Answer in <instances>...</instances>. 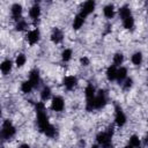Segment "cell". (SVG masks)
I'll return each instance as SVG.
<instances>
[{"label":"cell","mask_w":148,"mask_h":148,"mask_svg":"<svg viewBox=\"0 0 148 148\" xmlns=\"http://www.w3.org/2000/svg\"><path fill=\"white\" fill-rule=\"evenodd\" d=\"M16 148H31V147H30L29 143H20Z\"/></svg>","instance_id":"obj_33"},{"label":"cell","mask_w":148,"mask_h":148,"mask_svg":"<svg viewBox=\"0 0 148 148\" xmlns=\"http://www.w3.org/2000/svg\"><path fill=\"white\" fill-rule=\"evenodd\" d=\"M116 15V7L113 3H108L103 7V16L106 20H111Z\"/></svg>","instance_id":"obj_15"},{"label":"cell","mask_w":148,"mask_h":148,"mask_svg":"<svg viewBox=\"0 0 148 148\" xmlns=\"http://www.w3.org/2000/svg\"><path fill=\"white\" fill-rule=\"evenodd\" d=\"M27 80L31 83V86L34 87V89H35V88H37V87L40 84V81H42L39 71H38L37 68L31 69V71L29 72V76H28V79H27Z\"/></svg>","instance_id":"obj_11"},{"label":"cell","mask_w":148,"mask_h":148,"mask_svg":"<svg viewBox=\"0 0 148 148\" xmlns=\"http://www.w3.org/2000/svg\"><path fill=\"white\" fill-rule=\"evenodd\" d=\"M142 61H143V54H142V52L136 51V52H134V53L131 56V62H132L134 66H136V67L141 66Z\"/></svg>","instance_id":"obj_22"},{"label":"cell","mask_w":148,"mask_h":148,"mask_svg":"<svg viewBox=\"0 0 148 148\" xmlns=\"http://www.w3.org/2000/svg\"><path fill=\"white\" fill-rule=\"evenodd\" d=\"M43 134H44L46 138H50V139L56 138V135H57V128H56V126L52 125V124H50V125L44 130Z\"/></svg>","instance_id":"obj_30"},{"label":"cell","mask_w":148,"mask_h":148,"mask_svg":"<svg viewBox=\"0 0 148 148\" xmlns=\"http://www.w3.org/2000/svg\"><path fill=\"white\" fill-rule=\"evenodd\" d=\"M16 134V126L13 124L12 120L5 119L3 123L1 124L0 128V140L1 141H9L13 139Z\"/></svg>","instance_id":"obj_2"},{"label":"cell","mask_w":148,"mask_h":148,"mask_svg":"<svg viewBox=\"0 0 148 148\" xmlns=\"http://www.w3.org/2000/svg\"><path fill=\"white\" fill-rule=\"evenodd\" d=\"M13 66H14V62L10 59H5L0 62V72L2 73V75H8L12 72Z\"/></svg>","instance_id":"obj_14"},{"label":"cell","mask_w":148,"mask_h":148,"mask_svg":"<svg viewBox=\"0 0 148 148\" xmlns=\"http://www.w3.org/2000/svg\"><path fill=\"white\" fill-rule=\"evenodd\" d=\"M22 13H23V6L21 3L15 2L10 6V15L15 22L22 18Z\"/></svg>","instance_id":"obj_12"},{"label":"cell","mask_w":148,"mask_h":148,"mask_svg":"<svg viewBox=\"0 0 148 148\" xmlns=\"http://www.w3.org/2000/svg\"><path fill=\"white\" fill-rule=\"evenodd\" d=\"M79 62H80L81 66H83V67H88V66L90 65V58L87 57V56H82V57L80 58Z\"/></svg>","instance_id":"obj_32"},{"label":"cell","mask_w":148,"mask_h":148,"mask_svg":"<svg viewBox=\"0 0 148 148\" xmlns=\"http://www.w3.org/2000/svg\"><path fill=\"white\" fill-rule=\"evenodd\" d=\"M60 57H61V61H62V62H69V61L72 60V58H73V50L69 49V47L64 49V50L61 51Z\"/></svg>","instance_id":"obj_26"},{"label":"cell","mask_w":148,"mask_h":148,"mask_svg":"<svg viewBox=\"0 0 148 148\" xmlns=\"http://www.w3.org/2000/svg\"><path fill=\"white\" fill-rule=\"evenodd\" d=\"M36 124L37 127L39 130V132H44V130L51 124L50 123V118L46 113V111H42V112H36Z\"/></svg>","instance_id":"obj_5"},{"label":"cell","mask_w":148,"mask_h":148,"mask_svg":"<svg viewBox=\"0 0 148 148\" xmlns=\"http://www.w3.org/2000/svg\"><path fill=\"white\" fill-rule=\"evenodd\" d=\"M118 15H119V17H120L121 20L132 16V9H131V7L127 6V5L120 6L119 9H118Z\"/></svg>","instance_id":"obj_21"},{"label":"cell","mask_w":148,"mask_h":148,"mask_svg":"<svg viewBox=\"0 0 148 148\" xmlns=\"http://www.w3.org/2000/svg\"><path fill=\"white\" fill-rule=\"evenodd\" d=\"M96 91H97L96 87H95L92 83H88V84L84 87V90H83V92H84V97H86V101L92 99V98L95 97V95H96Z\"/></svg>","instance_id":"obj_16"},{"label":"cell","mask_w":148,"mask_h":148,"mask_svg":"<svg viewBox=\"0 0 148 148\" xmlns=\"http://www.w3.org/2000/svg\"><path fill=\"white\" fill-rule=\"evenodd\" d=\"M39 97H40L42 102H44V103L47 102L49 99L52 98V89L49 86H44L39 91Z\"/></svg>","instance_id":"obj_17"},{"label":"cell","mask_w":148,"mask_h":148,"mask_svg":"<svg viewBox=\"0 0 148 148\" xmlns=\"http://www.w3.org/2000/svg\"><path fill=\"white\" fill-rule=\"evenodd\" d=\"M127 74H128V69L124 66H120L117 68V75H116V81L121 84L124 82V80L127 77Z\"/></svg>","instance_id":"obj_19"},{"label":"cell","mask_w":148,"mask_h":148,"mask_svg":"<svg viewBox=\"0 0 148 148\" xmlns=\"http://www.w3.org/2000/svg\"><path fill=\"white\" fill-rule=\"evenodd\" d=\"M64 37H65L64 31H62L60 28H57V27L53 28L52 31H51V34H50V40H51L53 44H56V45L61 44L62 40H64Z\"/></svg>","instance_id":"obj_10"},{"label":"cell","mask_w":148,"mask_h":148,"mask_svg":"<svg viewBox=\"0 0 148 148\" xmlns=\"http://www.w3.org/2000/svg\"><path fill=\"white\" fill-rule=\"evenodd\" d=\"M20 90L22 94L24 95H29L32 90H34V87L31 86V83L28 81V80H24L21 82V86H20Z\"/></svg>","instance_id":"obj_27"},{"label":"cell","mask_w":148,"mask_h":148,"mask_svg":"<svg viewBox=\"0 0 148 148\" xmlns=\"http://www.w3.org/2000/svg\"><path fill=\"white\" fill-rule=\"evenodd\" d=\"M124 148H133V147H132V146H130V145H126Z\"/></svg>","instance_id":"obj_35"},{"label":"cell","mask_w":148,"mask_h":148,"mask_svg":"<svg viewBox=\"0 0 148 148\" xmlns=\"http://www.w3.org/2000/svg\"><path fill=\"white\" fill-rule=\"evenodd\" d=\"M40 39V31L38 28H34V29H30L27 31L25 34V40L27 43L30 45V46H34L36 45Z\"/></svg>","instance_id":"obj_7"},{"label":"cell","mask_w":148,"mask_h":148,"mask_svg":"<svg viewBox=\"0 0 148 148\" xmlns=\"http://www.w3.org/2000/svg\"><path fill=\"white\" fill-rule=\"evenodd\" d=\"M117 68L116 66L113 65H110L108 66L106 71H105V77L109 82H112V81H116V75H117Z\"/></svg>","instance_id":"obj_20"},{"label":"cell","mask_w":148,"mask_h":148,"mask_svg":"<svg viewBox=\"0 0 148 148\" xmlns=\"http://www.w3.org/2000/svg\"><path fill=\"white\" fill-rule=\"evenodd\" d=\"M27 56L24 53H18L16 57H15V60H14V65L17 67V68H22L24 67V65L27 64Z\"/></svg>","instance_id":"obj_25"},{"label":"cell","mask_w":148,"mask_h":148,"mask_svg":"<svg viewBox=\"0 0 148 148\" xmlns=\"http://www.w3.org/2000/svg\"><path fill=\"white\" fill-rule=\"evenodd\" d=\"M133 83H134L133 79L127 76V77L124 80V82L121 83V86H123V89H124V90H126V91H127V90H130V89L133 87Z\"/></svg>","instance_id":"obj_31"},{"label":"cell","mask_w":148,"mask_h":148,"mask_svg":"<svg viewBox=\"0 0 148 148\" xmlns=\"http://www.w3.org/2000/svg\"><path fill=\"white\" fill-rule=\"evenodd\" d=\"M90 148H99V147H98V146H97L96 143H94V145H92V146H91Z\"/></svg>","instance_id":"obj_34"},{"label":"cell","mask_w":148,"mask_h":148,"mask_svg":"<svg viewBox=\"0 0 148 148\" xmlns=\"http://www.w3.org/2000/svg\"><path fill=\"white\" fill-rule=\"evenodd\" d=\"M128 145L132 146L133 148H139L141 145H142V140L139 135L136 134H132L130 138H128Z\"/></svg>","instance_id":"obj_28"},{"label":"cell","mask_w":148,"mask_h":148,"mask_svg":"<svg viewBox=\"0 0 148 148\" xmlns=\"http://www.w3.org/2000/svg\"><path fill=\"white\" fill-rule=\"evenodd\" d=\"M50 109L53 111V112H62L65 110V99L62 96H59V95H56V96H52L51 98V102H50Z\"/></svg>","instance_id":"obj_6"},{"label":"cell","mask_w":148,"mask_h":148,"mask_svg":"<svg viewBox=\"0 0 148 148\" xmlns=\"http://www.w3.org/2000/svg\"><path fill=\"white\" fill-rule=\"evenodd\" d=\"M139 148H145V147H143V146H140V147H139Z\"/></svg>","instance_id":"obj_37"},{"label":"cell","mask_w":148,"mask_h":148,"mask_svg":"<svg viewBox=\"0 0 148 148\" xmlns=\"http://www.w3.org/2000/svg\"><path fill=\"white\" fill-rule=\"evenodd\" d=\"M108 103V97L104 90L99 89L96 91V95L94 97V110H102L105 108Z\"/></svg>","instance_id":"obj_3"},{"label":"cell","mask_w":148,"mask_h":148,"mask_svg":"<svg viewBox=\"0 0 148 148\" xmlns=\"http://www.w3.org/2000/svg\"><path fill=\"white\" fill-rule=\"evenodd\" d=\"M28 28H29V23H28V21H27L25 18H23V17H22L21 20H18V21L15 22V30L18 31V32L25 31V30H28Z\"/></svg>","instance_id":"obj_24"},{"label":"cell","mask_w":148,"mask_h":148,"mask_svg":"<svg viewBox=\"0 0 148 148\" xmlns=\"http://www.w3.org/2000/svg\"><path fill=\"white\" fill-rule=\"evenodd\" d=\"M127 123V117L123 110V108L118 104L114 105V125L117 127H124Z\"/></svg>","instance_id":"obj_4"},{"label":"cell","mask_w":148,"mask_h":148,"mask_svg":"<svg viewBox=\"0 0 148 148\" xmlns=\"http://www.w3.org/2000/svg\"><path fill=\"white\" fill-rule=\"evenodd\" d=\"M95 8H96V2L92 1V0H88V1H84L80 8V12L79 14L82 15L84 18L87 16H89L90 14H92L95 12Z\"/></svg>","instance_id":"obj_8"},{"label":"cell","mask_w":148,"mask_h":148,"mask_svg":"<svg viewBox=\"0 0 148 148\" xmlns=\"http://www.w3.org/2000/svg\"><path fill=\"white\" fill-rule=\"evenodd\" d=\"M123 22V28L126 29V30H132L135 25V20L133 16H130V17H126L124 20H121Z\"/></svg>","instance_id":"obj_29"},{"label":"cell","mask_w":148,"mask_h":148,"mask_svg":"<svg viewBox=\"0 0 148 148\" xmlns=\"http://www.w3.org/2000/svg\"><path fill=\"white\" fill-rule=\"evenodd\" d=\"M114 130L113 126H110L106 131H101L96 134V145L99 148H112V139H113Z\"/></svg>","instance_id":"obj_1"},{"label":"cell","mask_w":148,"mask_h":148,"mask_svg":"<svg viewBox=\"0 0 148 148\" xmlns=\"http://www.w3.org/2000/svg\"><path fill=\"white\" fill-rule=\"evenodd\" d=\"M77 83H79V80H77V77L75 75H66L62 79V86L67 91L74 90L76 88Z\"/></svg>","instance_id":"obj_9"},{"label":"cell","mask_w":148,"mask_h":148,"mask_svg":"<svg viewBox=\"0 0 148 148\" xmlns=\"http://www.w3.org/2000/svg\"><path fill=\"white\" fill-rule=\"evenodd\" d=\"M28 15H29V18L32 20V21H37L39 20L40 15H42V8L38 3H34L29 10H28Z\"/></svg>","instance_id":"obj_13"},{"label":"cell","mask_w":148,"mask_h":148,"mask_svg":"<svg viewBox=\"0 0 148 148\" xmlns=\"http://www.w3.org/2000/svg\"><path fill=\"white\" fill-rule=\"evenodd\" d=\"M1 116H2V109L0 108V118H1Z\"/></svg>","instance_id":"obj_36"},{"label":"cell","mask_w":148,"mask_h":148,"mask_svg":"<svg viewBox=\"0 0 148 148\" xmlns=\"http://www.w3.org/2000/svg\"><path fill=\"white\" fill-rule=\"evenodd\" d=\"M124 60H125V57H124V53L121 52H116L112 56V65L116 67H120L124 64Z\"/></svg>","instance_id":"obj_23"},{"label":"cell","mask_w":148,"mask_h":148,"mask_svg":"<svg viewBox=\"0 0 148 148\" xmlns=\"http://www.w3.org/2000/svg\"><path fill=\"white\" fill-rule=\"evenodd\" d=\"M84 21H86V18H84L82 15H80V14L77 13V14L74 16L73 21H72V28H73V30H80V29L83 27Z\"/></svg>","instance_id":"obj_18"}]
</instances>
